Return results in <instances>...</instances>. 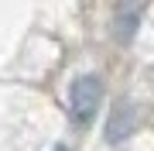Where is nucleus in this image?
Listing matches in <instances>:
<instances>
[{"instance_id":"1","label":"nucleus","mask_w":154,"mask_h":151,"mask_svg":"<svg viewBox=\"0 0 154 151\" xmlns=\"http://www.w3.org/2000/svg\"><path fill=\"white\" fill-rule=\"evenodd\" d=\"M99 100H103V83H99V76L86 72V76L72 79V86H69V110H72V120L75 124H89L93 120Z\"/></svg>"},{"instance_id":"2","label":"nucleus","mask_w":154,"mask_h":151,"mask_svg":"<svg viewBox=\"0 0 154 151\" xmlns=\"http://www.w3.org/2000/svg\"><path fill=\"white\" fill-rule=\"evenodd\" d=\"M134 127H137V113H134L130 103H116L110 120H106V141L110 144H120V141H127L134 134Z\"/></svg>"},{"instance_id":"3","label":"nucleus","mask_w":154,"mask_h":151,"mask_svg":"<svg viewBox=\"0 0 154 151\" xmlns=\"http://www.w3.org/2000/svg\"><path fill=\"white\" fill-rule=\"evenodd\" d=\"M51 151H69V148H65V144H58V148H51Z\"/></svg>"}]
</instances>
